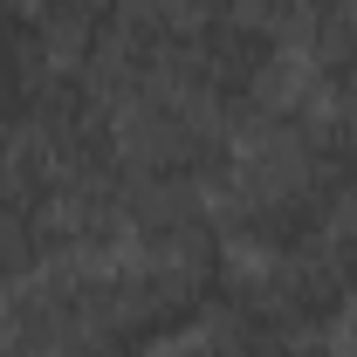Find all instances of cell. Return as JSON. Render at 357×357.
Returning <instances> with one entry per match:
<instances>
[{"instance_id": "1", "label": "cell", "mask_w": 357, "mask_h": 357, "mask_svg": "<svg viewBox=\"0 0 357 357\" xmlns=\"http://www.w3.org/2000/svg\"><path fill=\"white\" fill-rule=\"evenodd\" d=\"M323 261H330V275L344 282V296H351V310H357V199L337 206V220L323 234Z\"/></svg>"}, {"instance_id": "2", "label": "cell", "mask_w": 357, "mask_h": 357, "mask_svg": "<svg viewBox=\"0 0 357 357\" xmlns=\"http://www.w3.org/2000/svg\"><path fill=\"white\" fill-rule=\"evenodd\" d=\"M144 357H234V351H227V337L213 330V323H199V330H178V337H165L158 351H144Z\"/></svg>"}, {"instance_id": "3", "label": "cell", "mask_w": 357, "mask_h": 357, "mask_svg": "<svg viewBox=\"0 0 357 357\" xmlns=\"http://www.w3.org/2000/svg\"><path fill=\"white\" fill-rule=\"evenodd\" d=\"M151 7H165L172 21H213L227 7H241V0H151Z\"/></svg>"}, {"instance_id": "4", "label": "cell", "mask_w": 357, "mask_h": 357, "mask_svg": "<svg viewBox=\"0 0 357 357\" xmlns=\"http://www.w3.org/2000/svg\"><path fill=\"white\" fill-rule=\"evenodd\" d=\"M337 357H357V310L344 316V330H337Z\"/></svg>"}]
</instances>
